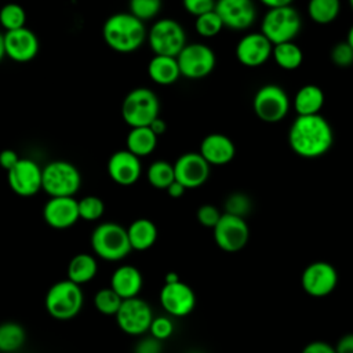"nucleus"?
I'll return each mask as SVG.
<instances>
[{"mask_svg": "<svg viewBox=\"0 0 353 353\" xmlns=\"http://www.w3.org/2000/svg\"><path fill=\"white\" fill-rule=\"evenodd\" d=\"M334 143L331 124L321 114L296 116L288 130V145L302 159L324 156Z\"/></svg>", "mask_w": 353, "mask_h": 353, "instance_id": "obj_1", "label": "nucleus"}, {"mask_svg": "<svg viewBox=\"0 0 353 353\" xmlns=\"http://www.w3.org/2000/svg\"><path fill=\"white\" fill-rule=\"evenodd\" d=\"M148 29L145 22L131 12H114L102 25V39L105 44L120 54H131L146 41Z\"/></svg>", "mask_w": 353, "mask_h": 353, "instance_id": "obj_2", "label": "nucleus"}, {"mask_svg": "<svg viewBox=\"0 0 353 353\" xmlns=\"http://www.w3.org/2000/svg\"><path fill=\"white\" fill-rule=\"evenodd\" d=\"M94 254L108 262L124 259L132 251L127 229L116 222H102L97 225L90 237Z\"/></svg>", "mask_w": 353, "mask_h": 353, "instance_id": "obj_3", "label": "nucleus"}, {"mask_svg": "<svg viewBox=\"0 0 353 353\" xmlns=\"http://www.w3.org/2000/svg\"><path fill=\"white\" fill-rule=\"evenodd\" d=\"M84 294L81 285L69 279L54 283L44 298V307L47 313L61 321L74 319L83 309Z\"/></svg>", "mask_w": 353, "mask_h": 353, "instance_id": "obj_4", "label": "nucleus"}, {"mask_svg": "<svg viewBox=\"0 0 353 353\" xmlns=\"http://www.w3.org/2000/svg\"><path fill=\"white\" fill-rule=\"evenodd\" d=\"M160 116V101L148 87H137L127 92L121 102V117L130 127H149Z\"/></svg>", "mask_w": 353, "mask_h": 353, "instance_id": "obj_5", "label": "nucleus"}, {"mask_svg": "<svg viewBox=\"0 0 353 353\" xmlns=\"http://www.w3.org/2000/svg\"><path fill=\"white\" fill-rule=\"evenodd\" d=\"M81 186L79 168L68 160H52L43 167L41 190L50 197H74Z\"/></svg>", "mask_w": 353, "mask_h": 353, "instance_id": "obj_6", "label": "nucleus"}, {"mask_svg": "<svg viewBox=\"0 0 353 353\" xmlns=\"http://www.w3.org/2000/svg\"><path fill=\"white\" fill-rule=\"evenodd\" d=\"M146 41L153 55L176 57L186 43L183 26L172 18L156 19L148 30Z\"/></svg>", "mask_w": 353, "mask_h": 353, "instance_id": "obj_7", "label": "nucleus"}, {"mask_svg": "<svg viewBox=\"0 0 353 353\" xmlns=\"http://www.w3.org/2000/svg\"><path fill=\"white\" fill-rule=\"evenodd\" d=\"M301 28V15L292 6L268 10L261 22V32L273 46L294 41L299 34Z\"/></svg>", "mask_w": 353, "mask_h": 353, "instance_id": "obj_8", "label": "nucleus"}, {"mask_svg": "<svg viewBox=\"0 0 353 353\" xmlns=\"http://www.w3.org/2000/svg\"><path fill=\"white\" fill-rule=\"evenodd\" d=\"M291 105L284 88L272 83L259 87L252 98L255 116L269 124L281 121L288 114Z\"/></svg>", "mask_w": 353, "mask_h": 353, "instance_id": "obj_9", "label": "nucleus"}, {"mask_svg": "<svg viewBox=\"0 0 353 353\" xmlns=\"http://www.w3.org/2000/svg\"><path fill=\"white\" fill-rule=\"evenodd\" d=\"M181 76L189 80H200L212 73L216 65L214 50L204 43H188L176 55Z\"/></svg>", "mask_w": 353, "mask_h": 353, "instance_id": "obj_10", "label": "nucleus"}, {"mask_svg": "<svg viewBox=\"0 0 353 353\" xmlns=\"http://www.w3.org/2000/svg\"><path fill=\"white\" fill-rule=\"evenodd\" d=\"M153 317L150 305L142 298L135 296L123 301L116 313V323L124 334L139 336L149 332Z\"/></svg>", "mask_w": 353, "mask_h": 353, "instance_id": "obj_11", "label": "nucleus"}, {"mask_svg": "<svg viewBox=\"0 0 353 353\" xmlns=\"http://www.w3.org/2000/svg\"><path fill=\"white\" fill-rule=\"evenodd\" d=\"M215 244L225 252H237L243 250L250 239V228L245 218L223 212L212 229Z\"/></svg>", "mask_w": 353, "mask_h": 353, "instance_id": "obj_12", "label": "nucleus"}, {"mask_svg": "<svg viewBox=\"0 0 353 353\" xmlns=\"http://www.w3.org/2000/svg\"><path fill=\"white\" fill-rule=\"evenodd\" d=\"M43 167L34 160L21 157L19 161L7 171V182L10 189L21 197H32L41 190Z\"/></svg>", "mask_w": 353, "mask_h": 353, "instance_id": "obj_13", "label": "nucleus"}, {"mask_svg": "<svg viewBox=\"0 0 353 353\" xmlns=\"http://www.w3.org/2000/svg\"><path fill=\"white\" fill-rule=\"evenodd\" d=\"M301 284L303 291L310 296H327L335 290L338 284L336 269L330 262H312L302 272Z\"/></svg>", "mask_w": 353, "mask_h": 353, "instance_id": "obj_14", "label": "nucleus"}, {"mask_svg": "<svg viewBox=\"0 0 353 353\" xmlns=\"http://www.w3.org/2000/svg\"><path fill=\"white\" fill-rule=\"evenodd\" d=\"M273 52V44L259 30L245 33L236 44L234 54L239 63L245 68H259L265 65Z\"/></svg>", "mask_w": 353, "mask_h": 353, "instance_id": "obj_15", "label": "nucleus"}, {"mask_svg": "<svg viewBox=\"0 0 353 353\" xmlns=\"http://www.w3.org/2000/svg\"><path fill=\"white\" fill-rule=\"evenodd\" d=\"M172 164L175 181L185 186L186 190L203 186L210 178L211 165L199 152H186L181 154Z\"/></svg>", "mask_w": 353, "mask_h": 353, "instance_id": "obj_16", "label": "nucleus"}, {"mask_svg": "<svg viewBox=\"0 0 353 353\" xmlns=\"http://www.w3.org/2000/svg\"><path fill=\"white\" fill-rule=\"evenodd\" d=\"M215 12L225 28L236 32L250 29L256 19L254 0H216Z\"/></svg>", "mask_w": 353, "mask_h": 353, "instance_id": "obj_17", "label": "nucleus"}, {"mask_svg": "<svg viewBox=\"0 0 353 353\" xmlns=\"http://www.w3.org/2000/svg\"><path fill=\"white\" fill-rule=\"evenodd\" d=\"M160 305L171 317H185L196 306V294L190 285L183 281L164 283L160 290Z\"/></svg>", "mask_w": 353, "mask_h": 353, "instance_id": "obj_18", "label": "nucleus"}, {"mask_svg": "<svg viewBox=\"0 0 353 353\" xmlns=\"http://www.w3.org/2000/svg\"><path fill=\"white\" fill-rule=\"evenodd\" d=\"M6 57L18 63H26L33 61L40 51L39 37L29 28H21L17 30L4 33Z\"/></svg>", "mask_w": 353, "mask_h": 353, "instance_id": "obj_19", "label": "nucleus"}, {"mask_svg": "<svg viewBox=\"0 0 353 353\" xmlns=\"http://www.w3.org/2000/svg\"><path fill=\"white\" fill-rule=\"evenodd\" d=\"M109 178L120 186H131L138 182L142 175V163L138 156L127 149L112 153L106 164Z\"/></svg>", "mask_w": 353, "mask_h": 353, "instance_id": "obj_20", "label": "nucleus"}, {"mask_svg": "<svg viewBox=\"0 0 353 353\" xmlns=\"http://www.w3.org/2000/svg\"><path fill=\"white\" fill-rule=\"evenodd\" d=\"M43 219L52 229L72 228L80 219L79 200L74 197H50L43 207Z\"/></svg>", "mask_w": 353, "mask_h": 353, "instance_id": "obj_21", "label": "nucleus"}, {"mask_svg": "<svg viewBox=\"0 0 353 353\" xmlns=\"http://www.w3.org/2000/svg\"><path fill=\"white\" fill-rule=\"evenodd\" d=\"M199 153L210 165H226L234 159L236 146L228 135L212 132L201 139Z\"/></svg>", "mask_w": 353, "mask_h": 353, "instance_id": "obj_22", "label": "nucleus"}, {"mask_svg": "<svg viewBox=\"0 0 353 353\" xmlns=\"http://www.w3.org/2000/svg\"><path fill=\"white\" fill-rule=\"evenodd\" d=\"M142 285L143 277L139 269L132 265H121L112 273L109 287L121 299H130L139 295Z\"/></svg>", "mask_w": 353, "mask_h": 353, "instance_id": "obj_23", "label": "nucleus"}, {"mask_svg": "<svg viewBox=\"0 0 353 353\" xmlns=\"http://www.w3.org/2000/svg\"><path fill=\"white\" fill-rule=\"evenodd\" d=\"M325 102L324 91L316 84L302 85L294 95L292 108L298 116L320 114Z\"/></svg>", "mask_w": 353, "mask_h": 353, "instance_id": "obj_24", "label": "nucleus"}, {"mask_svg": "<svg viewBox=\"0 0 353 353\" xmlns=\"http://www.w3.org/2000/svg\"><path fill=\"white\" fill-rule=\"evenodd\" d=\"M149 79L159 85H171L181 77L176 57L153 55L148 63Z\"/></svg>", "mask_w": 353, "mask_h": 353, "instance_id": "obj_25", "label": "nucleus"}, {"mask_svg": "<svg viewBox=\"0 0 353 353\" xmlns=\"http://www.w3.org/2000/svg\"><path fill=\"white\" fill-rule=\"evenodd\" d=\"M131 248L135 251H146L154 245L159 232L153 221L148 218H138L127 228Z\"/></svg>", "mask_w": 353, "mask_h": 353, "instance_id": "obj_26", "label": "nucleus"}, {"mask_svg": "<svg viewBox=\"0 0 353 353\" xmlns=\"http://www.w3.org/2000/svg\"><path fill=\"white\" fill-rule=\"evenodd\" d=\"M157 141L159 137L149 127H134L125 137V149L139 159L146 157L154 152Z\"/></svg>", "mask_w": 353, "mask_h": 353, "instance_id": "obj_27", "label": "nucleus"}, {"mask_svg": "<svg viewBox=\"0 0 353 353\" xmlns=\"http://www.w3.org/2000/svg\"><path fill=\"white\" fill-rule=\"evenodd\" d=\"M98 272V262L94 255L87 252L76 254L68 263L66 276L70 281L81 285L91 281Z\"/></svg>", "mask_w": 353, "mask_h": 353, "instance_id": "obj_28", "label": "nucleus"}, {"mask_svg": "<svg viewBox=\"0 0 353 353\" xmlns=\"http://www.w3.org/2000/svg\"><path fill=\"white\" fill-rule=\"evenodd\" d=\"M272 58L283 70H295L303 62V52L295 41H287L273 46Z\"/></svg>", "mask_w": 353, "mask_h": 353, "instance_id": "obj_29", "label": "nucleus"}, {"mask_svg": "<svg viewBox=\"0 0 353 353\" xmlns=\"http://www.w3.org/2000/svg\"><path fill=\"white\" fill-rule=\"evenodd\" d=\"M26 342L25 328L15 321H4L0 324V352L15 353Z\"/></svg>", "mask_w": 353, "mask_h": 353, "instance_id": "obj_30", "label": "nucleus"}, {"mask_svg": "<svg viewBox=\"0 0 353 353\" xmlns=\"http://www.w3.org/2000/svg\"><path fill=\"white\" fill-rule=\"evenodd\" d=\"M341 12V0H309L307 15L317 25L334 22Z\"/></svg>", "mask_w": 353, "mask_h": 353, "instance_id": "obj_31", "label": "nucleus"}, {"mask_svg": "<svg viewBox=\"0 0 353 353\" xmlns=\"http://www.w3.org/2000/svg\"><path fill=\"white\" fill-rule=\"evenodd\" d=\"M146 178L154 189L165 190L175 181L174 164L167 160H154L146 170Z\"/></svg>", "mask_w": 353, "mask_h": 353, "instance_id": "obj_32", "label": "nucleus"}, {"mask_svg": "<svg viewBox=\"0 0 353 353\" xmlns=\"http://www.w3.org/2000/svg\"><path fill=\"white\" fill-rule=\"evenodd\" d=\"M0 26L6 32L26 26V11L18 3H7L0 8Z\"/></svg>", "mask_w": 353, "mask_h": 353, "instance_id": "obj_33", "label": "nucleus"}, {"mask_svg": "<svg viewBox=\"0 0 353 353\" xmlns=\"http://www.w3.org/2000/svg\"><path fill=\"white\" fill-rule=\"evenodd\" d=\"M123 301L124 299H121L110 287H106L97 291L94 296V306L101 314L116 316Z\"/></svg>", "mask_w": 353, "mask_h": 353, "instance_id": "obj_34", "label": "nucleus"}, {"mask_svg": "<svg viewBox=\"0 0 353 353\" xmlns=\"http://www.w3.org/2000/svg\"><path fill=\"white\" fill-rule=\"evenodd\" d=\"M163 7V0H128V12L142 22L157 18Z\"/></svg>", "mask_w": 353, "mask_h": 353, "instance_id": "obj_35", "label": "nucleus"}, {"mask_svg": "<svg viewBox=\"0 0 353 353\" xmlns=\"http://www.w3.org/2000/svg\"><path fill=\"white\" fill-rule=\"evenodd\" d=\"M223 28L225 26L221 21L219 15L215 12V10L194 18V29H196L197 34L201 37H205V39L218 36Z\"/></svg>", "mask_w": 353, "mask_h": 353, "instance_id": "obj_36", "label": "nucleus"}, {"mask_svg": "<svg viewBox=\"0 0 353 353\" xmlns=\"http://www.w3.org/2000/svg\"><path fill=\"white\" fill-rule=\"evenodd\" d=\"M103 212H105V203L101 197L90 194L79 200L80 219H84L87 222H94L101 219Z\"/></svg>", "mask_w": 353, "mask_h": 353, "instance_id": "obj_37", "label": "nucleus"}, {"mask_svg": "<svg viewBox=\"0 0 353 353\" xmlns=\"http://www.w3.org/2000/svg\"><path fill=\"white\" fill-rule=\"evenodd\" d=\"M252 210L251 199L243 192L230 193L225 200V212L240 218H245Z\"/></svg>", "mask_w": 353, "mask_h": 353, "instance_id": "obj_38", "label": "nucleus"}, {"mask_svg": "<svg viewBox=\"0 0 353 353\" xmlns=\"http://www.w3.org/2000/svg\"><path fill=\"white\" fill-rule=\"evenodd\" d=\"M149 332H150V336H153L159 341L168 339L174 332L172 319L168 317V316H156V317H153Z\"/></svg>", "mask_w": 353, "mask_h": 353, "instance_id": "obj_39", "label": "nucleus"}, {"mask_svg": "<svg viewBox=\"0 0 353 353\" xmlns=\"http://www.w3.org/2000/svg\"><path fill=\"white\" fill-rule=\"evenodd\" d=\"M331 62L339 68H347L353 65V50L346 41L336 43L330 52Z\"/></svg>", "mask_w": 353, "mask_h": 353, "instance_id": "obj_40", "label": "nucleus"}, {"mask_svg": "<svg viewBox=\"0 0 353 353\" xmlns=\"http://www.w3.org/2000/svg\"><path fill=\"white\" fill-rule=\"evenodd\" d=\"M221 216H222V212L218 210V207L212 204H203L199 207L196 212V218L199 223L204 228H211V229L215 228Z\"/></svg>", "mask_w": 353, "mask_h": 353, "instance_id": "obj_41", "label": "nucleus"}, {"mask_svg": "<svg viewBox=\"0 0 353 353\" xmlns=\"http://www.w3.org/2000/svg\"><path fill=\"white\" fill-rule=\"evenodd\" d=\"M215 3L216 0H182L185 11L194 18L215 10Z\"/></svg>", "mask_w": 353, "mask_h": 353, "instance_id": "obj_42", "label": "nucleus"}, {"mask_svg": "<svg viewBox=\"0 0 353 353\" xmlns=\"http://www.w3.org/2000/svg\"><path fill=\"white\" fill-rule=\"evenodd\" d=\"M134 353H161V341L149 336L137 343Z\"/></svg>", "mask_w": 353, "mask_h": 353, "instance_id": "obj_43", "label": "nucleus"}, {"mask_svg": "<svg viewBox=\"0 0 353 353\" xmlns=\"http://www.w3.org/2000/svg\"><path fill=\"white\" fill-rule=\"evenodd\" d=\"M19 159L21 157H19V154L15 150H12V149H3L0 152V167L3 170H6V172H7L19 161Z\"/></svg>", "mask_w": 353, "mask_h": 353, "instance_id": "obj_44", "label": "nucleus"}, {"mask_svg": "<svg viewBox=\"0 0 353 353\" xmlns=\"http://www.w3.org/2000/svg\"><path fill=\"white\" fill-rule=\"evenodd\" d=\"M302 353H336V352H335V347L325 341H313V342H309L302 349Z\"/></svg>", "mask_w": 353, "mask_h": 353, "instance_id": "obj_45", "label": "nucleus"}, {"mask_svg": "<svg viewBox=\"0 0 353 353\" xmlns=\"http://www.w3.org/2000/svg\"><path fill=\"white\" fill-rule=\"evenodd\" d=\"M334 347L336 353H353V332L342 335Z\"/></svg>", "mask_w": 353, "mask_h": 353, "instance_id": "obj_46", "label": "nucleus"}, {"mask_svg": "<svg viewBox=\"0 0 353 353\" xmlns=\"http://www.w3.org/2000/svg\"><path fill=\"white\" fill-rule=\"evenodd\" d=\"M165 192H167V194H168L170 197H172V199H179V197H182V196L185 194L186 188L182 186L179 182L174 181V182L165 189Z\"/></svg>", "mask_w": 353, "mask_h": 353, "instance_id": "obj_47", "label": "nucleus"}, {"mask_svg": "<svg viewBox=\"0 0 353 353\" xmlns=\"http://www.w3.org/2000/svg\"><path fill=\"white\" fill-rule=\"evenodd\" d=\"M149 128H150L157 137H160V135H163V134L165 132V130H167V123L159 116L157 119H154V120L150 123Z\"/></svg>", "mask_w": 353, "mask_h": 353, "instance_id": "obj_48", "label": "nucleus"}, {"mask_svg": "<svg viewBox=\"0 0 353 353\" xmlns=\"http://www.w3.org/2000/svg\"><path fill=\"white\" fill-rule=\"evenodd\" d=\"M294 0H259L261 4H263L268 10L270 8H280V7H288L292 4Z\"/></svg>", "mask_w": 353, "mask_h": 353, "instance_id": "obj_49", "label": "nucleus"}, {"mask_svg": "<svg viewBox=\"0 0 353 353\" xmlns=\"http://www.w3.org/2000/svg\"><path fill=\"white\" fill-rule=\"evenodd\" d=\"M179 281V276L174 272H170L165 274V279H164V283H176Z\"/></svg>", "mask_w": 353, "mask_h": 353, "instance_id": "obj_50", "label": "nucleus"}, {"mask_svg": "<svg viewBox=\"0 0 353 353\" xmlns=\"http://www.w3.org/2000/svg\"><path fill=\"white\" fill-rule=\"evenodd\" d=\"M6 58V47H4V33L0 32V62Z\"/></svg>", "mask_w": 353, "mask_h": 353, "instance_id": "obj_51", "label": "nucleus"}, {"mask_svg": "<svg viewBox=\"0 0 353 353\" xmlns=\"http://www.w3.org/2000/svg\"><path fill=\"white\" fill-rule=\"evenodd\" d=\"M350 47H352V50H353V23H352V26L349 28V30H347V33H346V40H345Z\"/></svg>", "mask_w": 353, "mask_h": 353, "instance_id": "obj_52", "label": "nucleus"}, {"mask_svg": "<svg viewBox=\"0 0 353 353\" xmlns=\"http://www.w3.org/2000/svg\"><path fill=\"white\" fill-rule=\"evenodd\" d=\"M349 1V6H350V8H352V11H353V0H347Z\"/></svg>", "mask_w": 353, "mask_h": 353, "instance_id": "obj_53", "label": "nucleus"}]
</instances>
